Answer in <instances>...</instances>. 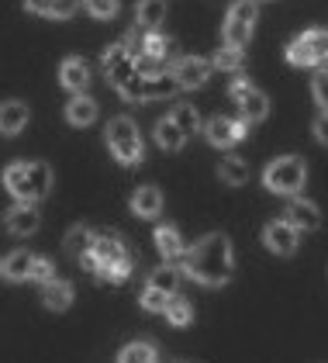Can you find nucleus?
I'll list each match as a JSON object with an SVG mask.
<instances>
[{
	"label": "nucleus",
	"mask_w": 328,
	"mask_h": 363,
	"mask_svg": "<svg viewBox=\"0 0 328 363\" xmlns=\"http://www.w3.org/2000/svg\"><path fill=\"white\" fill-rule=\"evenodd\" d=\"M232 270H235V252H232V242L225 235H208L193 250L183 252V274L191 280L208 284V287L228 284Z\"/></svg>",
	"instance_id": "nucleus-1"
},
{
	"label": "nucleus",
	"mask_w": 328,
	"mask_h": 363,
	"mask_svg": "<svg viewBox=\"0 0 328 363\" xmlns=\"http://www.w3.org/2000/svg\"><path fill=\"white\" fill-rule=\"evenodd\" d=\"M4 184L18 197V204H38L52 191V169L38 160L35 163H11L4 173Z\"/></svg>",
	"instance_id": "nucleus-2"
},
{
	"label": "nucleus",
	"mask_w": 328,
	"mask_h": 363,
	"mask_svg": "<svg viewBox=\"0 0 328 363\" xmlns=\"http://www.w3.org/2000/svg\"><path fill=\"white\" fill-rule=\"evenodd\" d=\"M90 252H94V259H97V277L111 280V284H121V280L132 274V252H128L121 235H114V232L97 235Z\"/></svg>",
	"instance_id": "nucleus-3"
},
{
	"label": "nucleus",
	"mask_w": 328,
	"mask_h": 363,
	"mask_svg": "<svg viewBox=\"0 0 328 363\" xmlns=\"http://www.w3.org/2000/svg\"><path fill=\"white\" fill-rule=\"evenodd\" d=\"M108 149L111 156L125 167H135L145 160V145H142V135H138V125L132 118H111L108 121Z\"/></svg>",
	"instance_id": "nucleus-4"
},
{
	"label": "nucleus",
	"mask_w": 328,
	"mask_h": 363,
	"mask_svg": "<svg viewBox=\"0 0 328 363\" xmlns=\"http://www.w3.org/2000/svg\"><path fill=\"white\" fill-rule=\"evenodd\" d=\"M263 184H266V191L283 197L301 194V187L307 184V163L301 156H280L263 169Z\"/></svg>",
	"instance_id": "nucleus-5"
},
{
	"label": "nucleus",
	"mask_w": 328,
	"mask_h": 363,
	"mask_svg": "<svg viewBox=\"0 0 328 363\" xmlns=\"http://www.w3.org/2000/svg\"><path fill=\"white\" fill-rule=\"evenodd\" d=\"M256 18H259L256 0H235L228 7V21H225V45L242 49L249 42V35H252V28H256Z\"/></svg>",
	"instance_id": "nucleus-6"
},
{
	"label": "nucleus",
	"mask_w": 328,
	"mask_h": 363,
	"mask_svg": "<svg viewBox=\"0 0 328 363\" xmlns=\"http://www.w3.org/2000/svg\"><path fill=\"white\" fill-rule=\"evenodd\" d=\"M287 59L294 66H311V62H328V31L325 28H311L298 35L287 45Z\"/></svg>",
	"instance_id": "nucleus-7"
},
{
	"label": "nucleus",
	"mask_w": 328,
	"mask_h": 363,
	"mask_svg": "<svg viewBox=\"0 0 328 363\" xmlns=\"http://www.w3.org/2000/svg\"><path fill=\"white\" fill-rule=\"evenodd\" d=\"M104 73H108V84L111 86H121L125 80H132L138 69H135V56L121 45V42H114L111 49H104Z\"/></svg>",
	"instance_id": "nucleus-8"
},
{
	"label": "nucleus",
	"mask_w": 328,
	"mask_h": 363,
	"mask_svg": "<svg viewBox=\"0 0 328 363\" xmlns=\"http://www.w3.org/2000/svg\"><path fill=\"white\" fill-rule=\"evenodd\" d=\"M298 239H301V232L287 218H273V222H266V228H263V242L276 256H290V252L298 250Z\"/></svg>",
	"instance_id": "nucleus-9"
},
{
	"label": "nucleus",
	"mask_w": 328,
	"mask_h": 363,
	"mask_svg": "<svg viewBox=\"0 0 328 363\" xmlns=\"http://www.w3.org/2000/svg\"><path fill=\"white\" fill-rule=\"evenodd\" d=\"M211 59H200V56H183L176 59V66H173V77H176V86H187V90H193V86H204L208 80H211Z\"/></svg>",
	"instance_id": "nucleus-10"
},
{
	"label": "nucleus",
	"mask_w": 328,
	"mask_h": 363,
	"mask_svg": "<svg viewBox=\"0 0 328 363\" xmlns=\"http://www.w3.org/2000/svg\"><path fill=\"white\" fill-rule=\"evenodd\" d=\"M249 132L246 121H232V118H211L208 125H204V135H208V142L211 145H218V149H232L235 142L242 139Z\"/></svg>",
	"instance_id": "nucleus-11"
},
{
	"label": "nucleus",
	"mask_w": 328,
	"mask_h": 363,
	"mask_svg": "<svg viewBox=\"0 0 328 363\" xmlns=\"http://www.w3.org/2000/svg\"><path fill=\"white\" fill-rule=\"evenodd\" d=\"M283 218L294 225L298 232H318V228H322V211H318V204L301 201V197H294V201L287 204V215H283Z\"/></svg>",
	"instance_id": "nucleus-12"
},
{
	"label": "nucleus",
	"mask_w": 328,
	"mask_h": 363,
	"mask_svg": "<svg viewBox=\"0 0 328 363\" xmlns=\"http://www.w3.org/2000/svg\"><path fill=\"white\" fill-rule=\"evenodd\" d=\"M38 225H42V215L35 211V204H14L4 215V228L11 235H31V232H38Z\"/></svg>",
	"instance_id": "nucleus-13"
},
{
	"label": "nucleus",
	"mask_w": 328,
	"mask_h": 363,
	"mask_svg": "<svg viewBox=\"0 0 328 363\" xmlns=\"http://www.w3.org/2000/svg\"><path fill=\"white\" fill-rule=\"evenodd\" d=\"M59 84L66 86V90H73V94H83V90L90 86V66H86V59H80V56L62 59V66H59Z\"/></svg>",
	"instance_id": "nucleus-14"
},
{
	"label": "nucleus",
	"mask_w": 328,
	"mask_h": 363,
	"mask_svg": "<svg viewBox=\"0 0 328 363\" xmlns=\"http://www.w3.org/2000/svg\"><path fill=\"white\" fill-rule=\"evenodd\" d=\"M25 125H28V104L25 101H4V104H0V135L14 139V135H21Z\"/></svg>",
	"instance_id": "nucleus-15"
},
{
	"label": "nucleus",
	"mask_w": 328,
	"mask_h": 363,
	"mask_svg": "<svg viewBox=\"0 0 328 363\" xmlns=\"http://www.w3.org/2000/svg\"><path fill=\"white\" fill-rule=\"evenodd\" d=\"M66 121H69L73 128H86V125H94V121H97V101H94V97H86V94H77V97L66 104Z\"/></svg>",
	"instance_id": "nucleus-16"
},
{
	"label": "nucleus",
	"mask_w": 328,
	"mask_h": 363,
	"mask_svg": "<svg viewBox=\"0 0 328 363\" xmlns=\"http://www.w3.org/2000/svg\"><path fill=\"white\" fill-rule=\"evenodd\" d=\"M163 211V194L159 187H138L132 194V215L135 218H156Z\"/></svg>",
	"instance_id": "nucleus-17"
},
{
	"label": "nucleus",
	"mask_w": 328,
	"mask_h": 363,
	"mask_svg": "<svg viewBox=\"0 0 328 363\" xmlns=\"http://www.w3.org/2000/svg\"><path fill=\"white\" fill-rule=\"evenodd\" d=\"M42 301L45 308H52V311H66V308L73 305V284L69 280H49V284H42Z\"/></svg>",
	"instance_id": "nucleus-18"
},
{
	"label": "nucleus",
	"mask_w": 328,
	"mask_h": 363,
	"mask_svg": "<svg viewBox=\"0 0 328 363\" xmlns=\"http://www.w3.org/2000/svg\"><path fill=\"white\" fill-rule=\"evenodd\" d=\"M156 250L163 252V259H183L187 242H183V235L173 225H159L156 228Z\"/></svg>",
	"instance_id": "nucleus-19"
},
{
	"label": "nucleus",
	"mask_w": 328,
	"mask_h": 363,
	"mask_svg": "<svg viewBox=\"0 0 328 363\" xmlns=\"http://www.w3.org/2000/svg\"><path fill=\"white\" fill-rule=\"evenodd\" d=\"M239 111H242V121H246V125H259V121L270 114V101H266V94H259V90L252 86L246 97L239 101Z\"/></svg>",
	"instance_id": "nucleus-20"
},
{
	"label": "nucleus",
	"mask_w": 328,
	"mask_h": 363,
	"mask_svg": "<svg viewBox=\"0 0 328 363\" xmlns=\"http://www.w3.org/2000/svg\"><path fill=\"white\" fill-rule=\"evenodd\" d=\"M25 7L31 14H42V18H69L77 11V0H25Z\"/></svg>",
	"instance_id": "nucleus-21"
},
{
	"label": "nucleus",
	"mask_w": 328,
	"mask_h": 363,
	"mask_svg": "<svg viewBox=\"0 0 328 363\" xmlns=\"http://www.w3.org/2000/svg\"><path fill=\"white\" fill-rule=\"evenodd\" d=\"M31 263H35V256L28 250H14L0 267H4V277L7 280H28L31 277Z\"/></svg>",
	"instance_id": "nucleus-22"
},
{
	"label": "nucleus",
	"mask_w": 328,
	"mask_h": 363,
	"mask_svg": "<svg viewBox=\"0 0 328 363\" xmlns=\"http://www.w3.org/2000/svg\"><path fill=\"white\" fill-rule=\"evenodd\" d=\"M163 18H166V0H138V7H135L138 28H156Z\"/></svg>",
	"instance_id": "nucleus-23"
},
{
	"label": "nucleus",
	"mask_w": 328,
	"mask_h": 363,
	"mask_svg": "<svg viewBox=\"0 0 328 363\" xmlns=\"http://www.w3.org/2000/svg\"><path fill=\"white\" fill-rule=\"evenodd\" d=\"M218 177H221V184L239 187V184H246L249 180V163L246 160H239V156H228V160H221Z\"/></svg>",
	"instance_id": "nucleus-24"
},
{
	"label": "nucleus",
	"mask_w": 328,
	"mask_h": 363,
	"mask_svg": "<svg viewBox=\"0 0 328 363\" xmlns=\"http://www.w3.org/2000/svg\"><path fill=\"white\" fill-rule=\"evenodd\" d=\"M145 287H152V291H163V294H176V287H180V270L176 267H156L152 274H149V284Z\"/></svg>",
	"instance_id": "nucleus-25"
},
{
	"label": "nucleus",
	"mask_w": 328,
	"mask_h": 363,
	"mask_svg": "<svg viewBox=\"0 0 328 363\" xmlns=\"http://www.w3.org/2000/svg\"><path fill=\"white\" fill-rule=\"evenodd\" d=\"M156 142L163 145L166 152H180V149L187 145V135H183V132H180V128H176L169 118H163V121L156 125Z\"/></svg>",
	"instance_id": "nucleus-26"
},
{
	"label": "nucleus",
	"mask_w": 328,
	"mask_h": 363,
	"mask_svg": "<svg viewBox=\"0 0 328 363\" xmlns=\"http://www.w3.org/2000/svg\"><path fill=\"white\" fill-rule=\"evenodd\" d=\"M90 250H94V232H90L86 225H73V228L66 232V252L80 259L83 252H90Z\"/></svg>",
	"instance_id": "nucleus-27"
},
{
	"label": "nucleus",
	"mask_w": 328,
	"mask_h": 363,
	"mask_svg": "<svg viewBox=\"0 0 328 363\" xmlns=\"http://www.w3.org/2000/svg\"><path fill=\"white\" fill-rule=\"evenodd\" d=\"M176 90V77L173 73H156V77H145V101H163Z\"/></svg>",
	"instance_id": "nucleus-28"
},
{
	"label": "nucleus",
	"mask_w": 328,
	"mask_h": 363,
	"mask_svg": "<svg viewBox=\"0 0 328 363\" xmlns=\"http://www.w3.org/2000/svg\"><path fill=\"white\" fill-rule=\"evenodd\" d=\"M242 62H246V56H242V49H235V45H221L218 52H215V59H211V66L221 69V73H239Z\"/></svg>",
	"instance_id": "nucleus-29"
},
{
	"label": "nucleus",
	"mask_w": 328,
	"mask_h": 363,
	"mask_svg": "<svg viewBox=\"0 0 328 363\" xmlns=\"http://www.w3.org/2000/svg\"><path fill=\"white\" fill-rule=\"evenodd\" d=\"M169 121H173L183 135H191V132L200 128V114H197V108H191V104H176V108L169 111Z\"/></svg>",
	"instance_id": "nucleus-30"
},
{
	"label": "nucleus",
	"mask_w": 328,
	"mask_h": 363,
	"mask_svg": "<svg viewBox=\"0 0 328 363\" xmlns=\"http://www.w3.org/2000/svg\"><path fill=\"white\" fill-rule=\"evenodd\" d=\"M166 322H169V325H176V329H180V325H191L193 322L191 301H183V298H176V294H173V298H169V305H166Z\"/></svg>",
	"instance_id": "nucleus-31"
},
{
	"label": "nucleus",
	"mask_w": 328,
	"mask_h": 363,
	"mask_svg": "<svg viewBox=\"0 0 328 363\" xmlns=\"http://www.w3.org/2000/svg\"><path fill=\"white\" fill-rule=\"evenodd\" d=\"M169 52H173V42H169L166 35H159V31H149V35H145V42H142V56H149V59L159 62V59H166Z\"/></svg>",
	"instance_id": "nucleus-32"
},
{
	"label": "nucleus",
	"mask_w": 328,
	"mask_h": 363,
	"mask_svg": "<svg viewBox=\"0 0 328 363\" xmlns=\"http://www.w3.org/2000/svg\"><path fill=\"white\" fill-rule=\"evenodd\" d=\"M118 363H156V350L149 342H132L121 350V360Z\"/></svg>",
	"instance_id": "nucleus-33"
},
{
	"label": "nucleus",
	"mask_w": 328,
	"mask_h": 363,
	"mask_svg": "<svg viewBox=\"0 0 328 363\" xmlns=\"http://www.w3.org/2000/svg\"><path fill=\"white\" fill-rule=\"evenodd\" d=\"M138 301H142V308H145V311H166V305H169V294H163V291H152V287H145Z\"/></svg>",
	"instance_id": "nucleus-34"
},
{
	"label": "nucleus",
	"mask_w": 328,
	"mask_h": 363,
	"mask_svg": "<svg viewBox=\"0 0 328 363\" xmlns=\"http://www.w3.org/2000/svg\"><path fill=\"white\" fill-rule=\"evenodd\" d=\"M31 280H38V284H49V280H55L52 259H45V256H35V263H31Z\"/></svg>",
	"instance_id": "nucleus-35"
},
{
	"label": "nucleus",
	"mask_w": 328,
	"mask_h": 363,
	"mask_svg": "<svg viewBox=\"0 0 328 363\" xmlns=\"http://www.w3.org/2000/svg\"><path fill=\"white\" fill-rule=\"evenodd\" d=\"M83 4L94 18H114L118 14V0H83Z\"/></svg>",
	"instance_id": "nucleus-36"
},
{
	"label": "nucleus",
	"mask_w": 328,
	"mask_h": 363,
	"mask_svg": "<svg viewBox=\"0 0 328 363\" xmlns=\"http://www.w3.org/2000/svg\"><path fill=\"white\" fill-rule=\"evenodd\" d=\"M311 90H315V101L322 104V111H328V69L315 73V84H311Z\"/></svg>",
	"instance_id": "nucleus-37"
},
{
	"label": "nucleus",
	"mask_w": 328,
	"mask_h": 363,
	"mask_svg": "<svg viewBox=\"0 0 328 363\" xmlns=\"http://www.w3.org/2000/svg\"><path fill=\"white\" fill-rule=\"evenodd\" d=\"M315 139L322 142V145H328V111H322L315 118Z\"/></svg>",
	"instance_id": "nucleus-38"
},
{
	"label": "nucleus",
	"mask_w": 328,
	"mask_h": 363,
	"mask_svg": "<svg viewBox=\"0 0 328 363\" xmlns=\"http://www.w3.org/2000/svg\"><path fill=\"white\" fill-rule=\"evenodd\" d=\"M249 90H252V84H249V80H242V77H239V80H235V84L228 86V97H232V101H235V104H239V101H242V97H246Z\"/></svg>",
	"instance_id": "nucleus-39"
},
{
	"label": "nucleus",
	"mask_w": 328,
	"mask_h": 363,
	"mask_svg": "<svg viewBox=\"0 0 328 363\" xmlns=\"http://www.w3.org/2000/svg\"><path fill=\"white\" fill-rule=\"evenodd\" d=\"M0 277H4V267H0Z\"/></svg>",
	"instance_id": "nucleus-40"
}]
</instances>
